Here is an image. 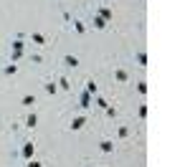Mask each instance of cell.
Masks as SVG:
<instances>
[{"label":"cell","mask_w":190,"mask_h":167,"mask_svg":"<svg viewBox=\"0 0 190 167\" xmlns=\"http://www.w3.org/2000/svg\"><path fill=\"white\" fill-rule=\"evenodd\" d=\"M137 61H140V66H144V63H147V56H144V53H137Z\"/></svg>","instance_id":"5"},{"label":"cell","mask_w":190,"mask_h":167,"mask_svg":"<svg viewBox=\"0 0 190 167\" xmlns=\"http://www.w3.org/2000/svg\"><path fill=\"white\" fill-rule=\"evenodd\" d=\"M81 106H89V91L81 94Z\"/></svg>","instance_id":"3"},{"label":"cell","mask_w":190,"mask_h":167,"mask_svg":"<svg viewBox=\"0 0 190 167\" xmlns=\"http://www.w3.org/2000/svg\"><path fill=\"white\" fill-rule=\"evenodd\" d=\"M26 167H41V162H36V159H33V162H28Z\"/></svg>","instance_id":"8"},{"label":"cell","mask_w":190,"mask_h":167,"mask_svg":"<svg viewBox=\"0 0 190 167\" xmlns=\"http://www.w3.org/2000/svg\"><path fill=\"white\" fill-rule=\"evenodd\" d=\"M23 155H26V157H30V155H33V144H26V149H23Z\"/></svg>","instance_id":"4"},{"label":"cell","mask_w":190,"mask_h":167,"mask_svg":"<svg viewBox=\"0 0 190 167\" xmlns=\"http://www.w3.org/2000/svg\"><path fill=\"white\" fill-rule=\"evenodd\" d=\"M84 124H86V119H84V117H79V119H74V121H71V127H74V129H81Z\"/></svg>","instance_id":"1"},{"label":"cell","mask_w":190,"mask_h":167,"mask_svg":"<svg viewBox=\"0 0 190 167\" xmlns=\"http://www.w3.org/2000/svg\"><path fill=\"white\" fill-rule=\"evenodd\" d=\"M102 149H104V152H112L114 147H112V142H102Z\"/></svg>","instance_id":"6"},{"label":"cell","mask_w":190,"mask_h":167,"mask_svg":"<svg viewBox=\"0 0 190 167\" xmlns=\"http://www.w3.org/2000/svg\"><path fill=\"white\" fill-rule=\"evenodd\" d=\"M64 61H66V66H76V63H79V58H76V56H66Z\"/></svg>","instance_id":"2"},{"label":"cell","mask_w":190,"mask_h":167,"mask_svg":"<svg viewBox=\"0 0 190 167\" xmlns=\"http://www.w3.org/2000/svg\"><path fill=\"white\" fill-rule=\"evenodd\" d=\"M94 23H96V28H104V26H106V20H104V18H96Z\"/></svg>","instance_id":"7"}]
</instances>
